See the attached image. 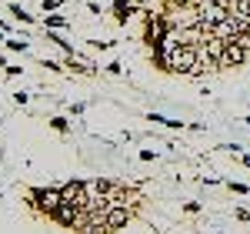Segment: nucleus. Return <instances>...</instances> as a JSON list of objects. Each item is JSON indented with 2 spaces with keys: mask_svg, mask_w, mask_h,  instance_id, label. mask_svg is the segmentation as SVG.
Instances as JSON below:
<instances>
[{
  "mask_svg": "<svg viewBox=\"0 0 250 234\" xmlns=\"http://www.w3.org/2000/svg\"><path fill=\"white\" fill-rule=\"evenodd\" d=\"M244 30H250V17H244V14H237V10H230L227 17H224L220 23H217V27H213V37L233 40L237 34H244Z\"/></svg>",
  "mask_w": 250,
  "mask_h": 234,
  "instance_id": "f03ea898",
  "label": "nucleus"
},
{
  "mask_svg": "<svg viewBox=\"0 0 250 234\" xmlns=\"http://www.w3.org/2000/svg\"><path fill=\"white\" fill-rule=\"evenodd\" d=\"M167 3H170V7H187L190 0H167Z\"/></svg>",
  "mask_w": 250,
  "mask_h": 234,
  "instance_id": "f3484780",
  "label": "nucleus"
},
{
  "mask_svg": "<svg viewBox=\"0 0 250 234\" xmlns=\"http://www.w3.org/2000/svg\"><path fill=\"white\" fill-rule=\"evenodd\" d=\"M230 191H237V194H250L247 184H233V181H230Z\"/></svg>",
  "mask_w": 250,
  "mask_h": 234,
  "instance_id": "2eb2a0df",
  "label": "nucleus"
},
{
  "mask_svg": "<svg viewBox=\"0 0 250 234\" xmlns=\"http://www.w3.org/2000/svg\"><path fill=\"white\" fill-rule=\"evenodd\" d=\"M127 221H130L127 204H107V208H104V224H107V228H124Z\"/></svg>",
  "mask_w": 250,
  "mask_h": 234,
  "instance_id": "39448f33",
  "label": "nucleus"
},
{
  "mask_svg": "<svg viewBox=\"0 0 250 234\" xmlns=\"http://www.w3.org/2000/svg\"><path fill=\"white\" fill-rule=\"evenodd\" d=\"M233 40H237V44H240V47H244V50L250 54V30H244V34H237Z\"/></svg>",
  "mask_w": 250,
  "mask_h": 234,
  "instance_id": "9b49d317",
  "label": "nucleus"
},
{
  "mask_svg": "<svg viewBox=\"0 0 250 234\" xmlns=\"http://www.w3.org/2000/svg\"><path fill=\"white\" fill-rule=\"evenodd\" d=\"M247 57H250V54L244 50V47H240V44H237V40H227V44H224V57H220V67H240V64H244Z\"/></svg>",
  "mask_w": 250,
  "mask_h": 234,
  "instance_id": "20e7f679",
  "label": "nucleus"
},
{
  "mask_svg": "<svg viewBox=\"0 0 250 234\" xmlns=\"http://www.w3.org/2000/svg\"><path fill=\"white\" fill-rule=\"evenodd\" d=\"M150 120L164 124V127H184V120H170V117H164V114H150Z\"/></svg>",
  "mask_w": 250,
  "mask_h": 234,
  "instance_id": "1a4fd4ad",
  "label": "nucleus"
},
{
  "mask_svg": "<svg viewBox=\"0 0 250 234\" xmlns=\"http://www.w3.org/2000/svg\"><path fill=\"white\" fill-rule=\"evenodd\" d=\"M233 214L240 217V221H247V224H250V211H244V208H237V211H233Z\"/></svg>",
  "mask_w": 250,
  "mask_h": 234,
  "instance_id": "dca6fc26",
  "label": "nucleus"
},
{
  "mask_svg": "<svg viewBox=\"0 0 250 234\" xmlns=\"http://www.w3.org/2000/svg\"><path fill=\"white\" fill-rule=\"evenodd\" d=\"M230 10H237V14H244V17H250V0H233Z\"/></svg>",
  "mask_w": 250,
  "mask_h": 234,
  "instance_id": "9d476101",
  "label": "nucleus"
},
{
  "mask_svg": "<svg viewBox=\"0 0 250 234\" xmlns=\"http://www.w3.org/2000/svg\"><path fill=\"white\" fill-rule=\"evenodd\" d=\"M117 20H120V23H127V17H130V14H137V3H127V0H117Z\"/></svg>",
  "mask_w": 250,
  "mask_h": 234,
  "instance_id": "6e6552de",
  "label": "nucleus"
},
{
  "mask_svg": "<svg viewBox=\"0 0 250 234\" xmlns=\"http://www.w3.org/2000/svg\"><path fill=\"white\" fill-rule=\"evenodd\" d=\"M30 197H34V204H37L40 211H47V214H54V211L60 208V201H63L60 191H50V187H37Z\"/></svg>",
  "mask_w": 250,
  "mask_h": 234,
  "instance_id": "7ed1b4c3",
  "label": "nucleus"
},
{
  "mask_svg": "<svg viewBox=\"0 0 250 234\" xmlns=\"http://www.w3.org/2000/svg\"><path fill=\"white\" fill-rule=\"evenodd\" d=\"M134 3H147V0H134Z\"/></svg>",
  "mask_w": 250,
  "mask_h": 234,
  "instance_id": "6ab92c4d",
  "label": "nucleus"
},
{
  "mask_svg": "<svg viewBox=\"0 0 250 234\" xmlns=\"http://www.w3.org/2000/svg\"><path fill=\"white\" fill-rule=\"evenodd\" d=\"M247 127H250V117H247Z\"/></svg>",
  "mask_w": 250,
  "mask_h": 234,
  "instance_id": "aec40b11",
  "label": "nucleus"
},
{
  "mask_svg": "<svg viewBox=\"0 0 250 234\" xmlns=\"http://www.w3.org/2000/svg\"><path fill=\"white\" fill-rule=\"evenodd\" d=\"M60 197H63L67 204H77V208H83V201H87V184H83V181H70V184L60 191Z\"/></svg>",
  "mask_w": 250,
  "mask_h": 234,
  "instance_id": "423d86ee",
  "label": "nucleus"
},
{
  "mask_svg": "<svg viewBox=\"0 0 250 234\" xmlns=\"http://www.w3.org/2000/svg\"><path fill=\"white\" fill-rule=\"evenodd\" d=\"M10 14H14V17H17V20H23V23H30V14H23L20 7H10Z\"/></svg>",
  "mask_w": 250,
  "mask_h": 234,
  "instance_id": "f8f14e48",
  "label": "nucleus"
},
{
  "mask_svg": "<svg viewBox=\"0 0 250 234\" xmlns=\"http://www.w3.org/2000/svg\"><path fill=\"white\" fill-rule=\"evenodd\" d=\"M240 161H244V167H250V154H244V157H240Z\"/></svg>",
  "mask_w": 250,
  "mask_h": 234,
  "instance_id": "a211bd4d",
  "label": "nucleus"
},
{
  "mask_svg": "<svg viewBox=\"0 0 250 234\" xmlns=\"http://www.w3.org/2000/svg\"><path fill=\"white\" fill-rule=\"evenodd\" d=\"M54 217H57L60 224H67V228H74L80 221V208L77 204H67V201H60V208L54 211Z\"/></svg>",
  "mask_w": 250,
  "mask_h": 234,
  "instance_id": "0eeeda50",
  "label": "nucleus"
},
{
  "mask_svg": "<svg viewBox=\"0 0 250 234\" xmlns=\"http://www.w3.org/2000/svg\"><path fill=\"white\" fill-rule=\"evenodd\" d=\"M227 14H230V7H227V3H213V0H210V3H207V7L197 14L193 27H197L200 34H213V27H217L220 20L227 17Z\"/></svg>",
  "mask_w": 250,
  "mask_h": 234,
  "instance_id": "f257e3e1",
  "label": "nucleus"
},
{
  "mask_svg": "<svg viewBox=\"0 0 250 234\" xmlns=\"http://www.w3.org/2000/svg\"><path fill=\"white\" fill-rule=\"evenodd\" d=\"M47 27H67V20L54 14V17H47Z\"/></svg>",
  "mask_w": 250,
  "mask_h": 234,
  "instance_id": "ddd939ff",
  "label": "nucleus"
},
{
  "mask_svg": "<svg viewBox=\"0 0 250 234\" xmlns=\"http://www.w3.org/2000/svg\"><path fill=\"white\" fill-rule=\"evenodd\" d=\"M50 124H54V131H67V120H63V117H54Z\"/></svg>",
  "mask_w": 250,
  "mask_h": 234,
  "instance_id": "4468645a",
  "label": "nucleus"
}]
</instances>
